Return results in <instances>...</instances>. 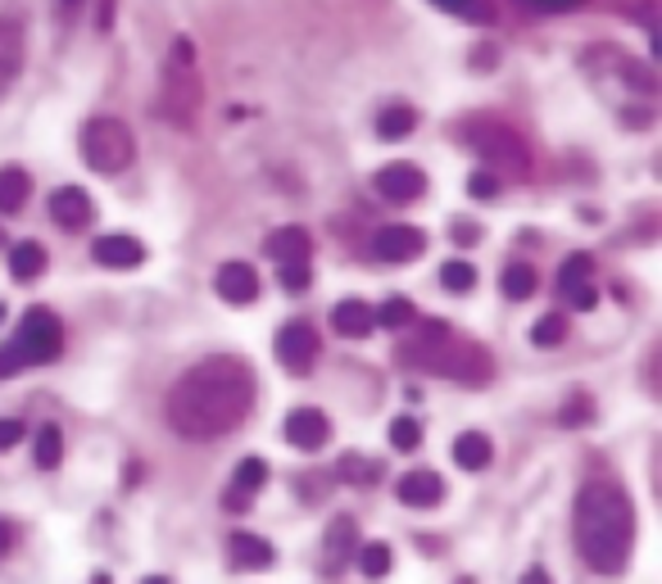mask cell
<instances>
[{
  "mask_svg": "<svg viewBox=\"0 0 662 584\" xmlns=\"http://www.w3.org/2000/svg\"><path fill=\"white\" fill-rule=\"evenodd\" d=\"M255 408V372L240 358H204L168 390V426L182 440H218Z\"/></svg>",
  "mask_w": 662,
  "mask_h": 584,
  "instance_id": "6da1fadb",
  "label": "cell"
},
{
  "mask_svg": "<svg viewBox=\"0 0 662 584\" xmlns=\"http://www.w3.org/2000/svg\"><path fill=\"white\" fill-rule=\"evenodd\" d=\"M636 544V508L617 480H590L577 494V548L599 575H617Z\"/></svg>",
  "mask_w": 662,
  "mask_h": 584,
  "instance_id": "7a4b0ae2",
  "label": "cell"
},
{
  "mask_svg": "<svg viewBox=\"0 0 662 584\" xmlns=\"http://www.w3.org/2000/svg\"><path fill=\"white\" fill-rule=\"evenodd\" d=\"M459 141L472 150V155L495 164V168H508V172H527L531 168L527 141L513 128H504L499 118H468L463 128H459Z\"/></svg>",
  "mask_w": 662,
  "mask_h": 584,
  "instance_id": "3957f363",
  "label": "cell"
},
{
  "mask_svg": "<svg viewBox=\"0 0 662 584\" xmlns=\"http://www.w3.org/2000/svg\"><path fill=\"white\" fill-rule=\"evenodd\" d=\"M132 155H137V141H132V132L123 128L118 118H92L86 122V132H82V159H86V168L92 172H123L128 164H132Z\"/></svg>",
  "mask_w": 662,
  "mask_h": 584,
  "instance_id": "277c9868",
  "label": "cell"
},
{
  "mask_svg": "<svg viewBox=\"0 0 662 584\" xmlns=\"http://www.w3.org/2000/svg\"><path fill=\"white\" fill-rule=\"evenodd\" d=\"M10 349L23 358V367L33 362H55L59 349H64V326L50 309H27L19 322V335L10 341Z\"/></svg>",
  "mask_w": 662,
  "mask_h": 584,
  "instance_id": "5b68a950",
  "label": "cell"
},
{
  "mask_svg": "<svg viewBox=\"0 0 662 584\" xmlns=\"http://www.w3.org/2000/svg\"><path fill=\"white\" fill-rule=\"evenodd\" d=\"M318 358V335L309 322H286L277 331V362L286 367V372H309Z\"/></svg>",
  "mask_w": 662,
  "mask_h": 584,
  "instance_id": "8992f818",
  "label": "cell"
},
{
  "mask_svg": "<svg viewBox=\"0 0 662 584\" xmlns=\"http://www.w3.org/2000/svg\"><path fill=\"white\" fill-rule=\"evenodd\" d=\"M427 250V236L417 231V227H404V223H390V227H381L377 236H373V254L381 259V263H409V259H417Z\"/></svg>",
  "mask_w": 662,
  "mask_h": 584,
  "instance_id": "52a82bcc",
  "label": "cell"
},
{
  "mask_svg": "<svg viewBox=\"0 0 662 584\" xmlns=\"http://www.w3.org/2000/svg\"><path fill=\"white\" fill-rule=\"evenodd\" d=\"M377 191H381L390 204L423 200V191H427V172L413 168V164H386V168L377 172Z\"/></svg>",
  "mask_w": 662,
  "mask_h": 584,
  "instance_id": "ba28073f",
  "label": "cell"
},
{
  "mask_svg": "<svg viewBox=\"0 0 662 584\" xmlns=\"http://www.w3.org/2000/svg\"><path fill=\"white\" fill-rule=\"evenodd\" d=\"M196 105H200V86L191 78V69H168V86H164V114L177 122V128H187L196 118Z\"/></svg>",
  "mask_w": 662,
  "mask_h": 584,
  "instance_id": "9c48e42d",
  "label": "cell"
},
{
  "mask_svg": "<svg viewBox=\"0 0 662 584\" xmlns=\"http://www.w3.org/2000/svg\"><path fill=\"white\" fill-rule=\"evenodd\" d=\"M214 286H218V295L227 299V303H236V309H246V303H255L259 299V272L250 267V263H223L218 267V276H214Z\"/></svg>",
  "mask_w": 662,
  "mask_h": 584,
  "instance_id": "30bf717a",
  "label": "cell"
},
{
  "mask_svg": "<svg viewBox=\"0 0 662 584\" xmlns=\"http://www.w3.org/2000/svg\"><path fill=\"white\" fill-rule=\"evenodd\" d=\"M263 485H268V463H263V457H240V463H236V476H232V489L223 494V503H227L232 512H246L250 499L259 494Z\"/></svg>",
  "mask_w": 662,
  "mask_h": 584,
  "instance_id": "8fae6325",
  "label": "cell"
},
{
  "mask_svg": "<svg viewBox=\"0 0 662 584\" xmlns=\"http://www.w3.org/2000/svg\"><path fill=\"white\" fill-rule=\"evenodd\" d=\"M92 259H96L101 267L132 272V267L145 263V245H141L137 236H101V240L92 245Z\"/></svg>",
  "mask_w": 662,
  "mask_h": 584,
  "instance_id": "7c38bea8",
  "label": "cell"
},
{
  "mask_svg": "<svg viewBox=\"0 0 662 584\" xmlns=\"http://www.w3.org/2000/svg\"><path fill=\"white\" fill-rule=\"evenodd\" d=\"M327 436H331V426H327V417H322L318 408H295V413L286 417V440H291L299 453H318V449L327 444Z\"/></svg>",
  "mask_w": 662,
  "mask_h": 584,
  "instance_id": "4fadbf2b",
  "label": "cell"
},
{
  "mask_svg": "<svg viewBox=\"0 0 662 584\" xmlns=\"http://www.w3.org/2000/svg\"><path fill=\"white\" fill-rule=\"evenodd\" d=\"M19 73H23V23L0 14V96L14 86Z\"/></svg>",
  "mask_w": 662,
  "mask_h": 584,
  "instance_id": "5bb4252c",
  "label": "cell"
},
{
  "mask_svg": "<svg viewBox=\"0 0 662 584\" xmlns=\"http://www.w3.org/2000/svg\"><path fill=\"white\" fill-rule=\"evenodd\" d=\"M50 218L64 227V231H82L86 223L96 218V208H92V200H86V191H78V187H59V191L50 195Z\"/></svg>",
  "mask_w": 662,
  "mask_h": 584,
  "instance_id": "9a60e30c",
  "label": "cell"
},
{
  "mask_svg": "<svg viewBox=\"0 0 662 584\" xmlns=\"http://www.w3.org/2000/svg\"><path fill=\"white\" fill-rule=\"evenodd\" d=\"M395 494H400V503H409V508H436V503L445 499V480H440L436 472H427V467H417V472L400 476Z\"/></svg>",
  "mask_w": 662,
  "mask_h": 584,
  "instance_id": "2e32d148",
  "label": "cell"
},
{
  "mask_svg": "<svg viewBox=\"0 0 662 584\" xmlns=\"http://www.w3.org/2000/svg\"><path fill=\"white\" fill-rule=\"evenodd\" d=\"M227 558L240 571H263L268 562H273V544L250 535V531H236V535H227Z\"/></svg>",
  "mask_w": 662,
  "mask_h": 584,
  "instance_id": "e0dca14e",
  "label": "cell"
},
{
  "mask_svg": "<svg viewBox=\"0 0 662 584\" xmlns=\"http://www.w3.org/2000/svg\"><path fill=\"white\" fill-rule=\"evenodd\" d=\"M331 326H336V335H345V341H364V335H373L377 318L364 299H341L336 309H331Z\"/></svg>",
  "mask_w": 662,
  "mask_h": 584,
  "instance_id": "ac0fdd59",
  "label": "cell"
},
{
  "mask_svg": "<svg viewBox=\"0 0 662 584\" xmlns=\"http://www.w3.org/2000/svg\"><path fill=\"white\" fill-rule=\"evenodd\" d=\"M263 250H268V259H277V263H295V259H309L314 240H309L305 227H277L273 236L263 240Z\"/></svg>",
  "mask_w": 662,
  "mask_h": 584,
  "instance_id": "d6986e66",
  "label": "cell"
},
{
  "mask_svg": "<svg viewBox=\"0 0 662 584\" xmlns=\"http://www.w3.org/2000/svg\"><path fill=\"white\" fill-rule=\"evenodd\" d=\"M490 457H495V449H490V440L481 436V430H463V436L454 440V463H459L463 472L490 467Z\"/></svg>",
  "mask_w": 662,
  "mask_h": 584,
  "instance_id": "ffe728a7",
  "label": "cell"
},
{
  "mask_svg": "<svg viewBox=\"0 0 662 584\" xmlns=\"http://www.w3.org/2000/svg\"><path fill=\"white\" fill-rule=\"evenodd\" d=\"M10 272L19 276V282H37V276L46 272V250L37 240H19L10 250Z\"/></svg>",
  "mask_w": 662,
  "mask_h": 584,
  "instance_id": "44dd1931",
  "label": "cell"
},
{
  "mask_svg": "<svg viewBox=\"0 0 662 584\" xmlns=\"http://www.w3.org/2000/svg\"><path fill=\"white\" fill-rule=\"evenodd\" d=\"M33 191V177L23 168H0V213H19Z\"/></svg>",
  "mask_w": 662,
  "mask_h": 584,
  "instance_id": "7402d4cb",
  "label": "cell"
},
{
  "mask_svg": "<svg viewBox=\"0 0 662 584\" xmlns=\"http://www.w3.org/2000/svg\"><path fill=\"white\" fill-rule=\"evenodd\" d=\"M413 128H417V114H413L409 105H390V109H381V118H377V136H381V141H404Z\"/></svg>",
  "mask_w": 662,
  "mask_h": 584,
  "instance_id": "603a6c76",
  "label": "cell"
},
{
  "mask_svg": "<svg viewBox=\"0 0 662 584\" xmlns=\"http://www.w3.org/2000/svg\"><path fill=\"white\" fill-rule=\"evenodd\" d=\"M499 290L504 299H531L535 295V267L531 263H508L499 276Z\"/></svg>",
  "mask_w": 662,
  "mask_h": 584,
  "instance_id": "cb8c5ba5",
  "label": "cell"
},
{
  "mask_svg": "<svg viewBox=\"0 0 662 584\" xmlns=\"http://www.w3.org/2000/svg\"><path fill=\"white\" fill-rule=\"evenodd\" d=\"M590 272H594V259H590V254H571V259L563 263V272H558V290H563V299L577 295V290H586V286H590Z\"/></svg>",
  "mask_w": 662,
  "mask_h": 584,
  "instance_id": "d4e9b609",
  "label": "cell"
},
{
  "mask_svg": "<svg viewBox=\"0 0 662 584\" xmlns=\"http://www.w3.org/2000/svg\"><path fill=\"white\" fill-rule=\"evenodd\" d=\"M64 463V430H59L55 421H46L42 430H37V467H59Z\"/></svg>",
  "mask_w": 662,
  "mask_h": 584,
  "instance_id": "484cf974",
  "label": "cell"
},
{
  "mask_svg": "<svg viewBox=\"0 0 662 584\" xmlns=\"http://www.w3.org/2000/svg\"><path fill=\"white\" fill-rule=\"evenodd\" d=\"M354 539H358V526H354V516H336V521H331V526H327V552H331V558H350V552H354Z\"/></svg>",
  "mask_w": 662,
  "mask_h": 584,
  "instance_id": "4316f807",
  "label": "cell"
},
{
  "mask_svg": "<svg viewBox=\"0 0 662 584\" xmlns=\"http://www.w3.org/2000/svg\"><path fill=\"white\" fill-rule=\"evenodd\" d=\"M373 318H377V326H386V331H404V326L417 318V309H413V303H409L404 295H390Z\"/></svg>",
  "mask_w": 662,
  "mask_h": 584,
  "instance_id": "83f0119b",
  "label": "cell"
},
{
  "mask_svg": "<svg viewBox=\"0 0 662 584\" xmlns=\"http://www.w3.org/2000/svg\"><path fill=\"white\" fill-rule=\"evenodd\" d=\"M390 562H395V558H390L386 544H364V548H358V571H364L368 580H386Z\"/></svg>",
  "mask_w": 662,
  "mask_h": 584,
  "instance_id": "f1b7e54d",
  "label": "cell"
},
{
  "mask_svg": "<svg viewBox=\"0 0 662 584\" xmlns=\"http://www.w3.org/2000/svg\"><path fill=\"white\" fill-rule=\"evenodd\" d=\"M440 286H445V290H454V295H468V290L476 286V267H472V263H463V259H449V263L440 267Z\"/></svg>",
  "mask_w": 662,
  "mask_h": 584,
  "instance_id": "f546056e",
  "label": "cell"
},
{
  "mask_svg": "<svg viewBox=\"0 0 662 584\" xmlns=\"http://www.w3.org/2000/svg\"><path fill=\"white\" fill-rule=\"evenodd\" d=\"M563 335H567V318H563V313H545V318L531 326V345L554 349V345H563Z\"/></svg>",
  "mask_w": 662,
  "mask_h": 584,
  "instance_id": "4dcf8cb0",
  "label": "cell"
},
{
  "mask_svg": "<svg viewBox=\"0 0 662 584\" xmlns=\"http://www.w3.org/2000/svg\"><path fill=\"white\" fill-rule=\"evenodd\" d=\"M390 444H395L400 453L417 449V444H423V426H417L413 417H395V421H390Z\"/></svg>",
  "mask_w": 662,
  "mask_h": 584,
  "instance_id": "1f68e13d",
  "label": "cell"
},
{
  "mask_svg": "<svg viewBox=\"0 0 662 584\" xmlns=\"http://www.w3.org/2000/svg\"><path fill=\"white\" fill-rule=\"evenodd\" d=\"M277 276L286 290H305L314 282V267H309V259H295V263H277Z\"/></svg>",
  "mask_w": 662,
  "mask_h": 584,
  "instance_id": "d6a6232c",
  "label": "cell"
},
{
  "mask_svg": "<svg viewBox=\"0 0 662 584\" xmlns=\"http://www.w3.org/2000/svg\"><path fill=\"white\" fill-rule=\"evenodd\" d=\"M432 5H440V10H454V14H463V19H481V23H486L490 19V5H486V0H432Z\"/></svg>",
  "mask_w": 662,
  "mask_h": 584,
  "instance_id": "836d02e7",
  "label": "cell"
},
{
  "mask_svg": "<svg viewBox=\"0 0 662 584\" xmlns=\"http://www.w3.org/2000/svg\"><path fill=\"white\" fill-rule=\"evenodd\" d=\"M468 195H472V200H495V195H499V181H495L490 172H472V177H468Z\"/></svg>",
  "mask_w": 662,
  "mask_h": 584,
  "instance_id": "e575fe53",
  "label": "cell"
},
{
  "mask_svg": "<svg viewBox=\"0 0 662 584\" xmlns=\"http://www.w3.org/2000/svg\"><path fill=\"white\" fill-rule=\"evenodd\" d=\"M191 64H196V46H191V37H177V41H173L168 69H191Z\"/></svg>",
  "mask_w": 662,
  "mask_h": 584,
  "instance_id": "d590c367",
  "label": "cell"
},
{
  "mask_svg": "<svg viewBox=\"0 0 662 584\" xmlns=\"http://www.w3.org/2000/svg\"><path fill=\"white\" fill-rule=\"evenodd\" d=\"M622 78H630L636 91H653V73L645 64H636V59H626V64H622Z\"/></svg>",
  "mask_w": 662,
  "mask_h": 584,
  "instance_id": "8d00e7d4",
  "label": "cell"
},
{
  "mask_svg": "<svg viewBox=\"0 0 662 584\" xmlns=\"http://www.w3.org/2000/svg\"><path fill=\"white\" fill-rule=\"evenodd\" d=\"M341 476H345V480H358V485H364V480H377V463L368 467V463H358V457H345Z\"/></svg>",
  "mask_w": 662,
  "mask_h": 584,
  "instance_id": "74e56055",
  "label": "cell"
},
{
  "mask_svg": "<svg viewBox=\"0 0 662 584\" xmlns=\"http://www.w3.org/2000/svg\"><path fill=\"white\" fill-rule=\"evenodd\" d=\"M23 440V421L19 417H0V449H14Z\"/></svg>",
  "mask_w": 662,
  "mask_h": 584,
  "instance_id": "f35d334b",
  "label": "cell"
},
{
  "mask_svg": "<svg viewBox=\"0 0 662 584\" xmlns=\"http://www.w3.org/2000/svg\"><path fill=\"white\" fill-rule=\"evenodd\" d=\"M531 10H545V14H567V10H581L586 0H527Z\"/></svg>",
  "mask_w": 662,
  "mask_h": 584,
  "instance_id": "ab89813d",
  "label": "cell"
},
{
  "mask_svg": "<svg viewBox=\"0 0 662 584\" xmlns=\"http://www.w3.org/2000/svg\"><path fill=\"white\" fill-rule=\"evenodd\" d=\"M23 372V358L10 349V345H0V381H5V377H19Z\"/></svg>",
  "mask_w": 662,
  "mask_h": 584,
  "instance_id": "60d3db41",
  "label": "cell"
},
{
  "mask_svg": "<svg viewBox=\"0 0 662 584\" xmlns=\"http://www.w3.org/2000/svg\"><path fill=\"white\" fill-rule=\"evenodd\" d=\"M567 303H571V309H594V303H599V295H594V286H586V290H577V295H567Z\"/></svg>",
  "mask_w": 662,
  "mask_h": 584,
  "instance_id": "b9f144b4",
  "label": "cell"
},
{
  "mask_svg": "<svg viewBox=\"0 0 662 584\" xmlns=\"http://www.w3.org/2000/svg\"><path fill=\"white\" fill-rule=\"evenodd\" d=\"M14 548V526H10V521L5 516H0V558H5V552Z\"/></svg>",
  "mask_w": 662,
  "mask_h": 584,
  "instance_id": "7bdbcfd3",
  "label": "cell"
},
{
  "mask_svg": "<svg viewBox=\"0 0 662 584\" xmlns=\"http://www.w3.org/2000/svg\"><path fill=\"white\" fill-rule=\"evenodd\" d=\"M476 236H481V231H476L472 223H454V240H459V245H472Z\"/></svg>",
  "mask_w": 662,
  "mask_h": 584,
  "instance_id": "ee69618b",
  "label": "cell"
},
{
  "mask_svg": "<svg viewBox=\"0 0 662 584\" xmlns=\"http://www.w3.org/2000/svg\"><path fill=\"white\" fill-rule=\"evenodd\" d=\"M622 122H630V128H649V114L645 109H630V114H622Z\"/></svg>",
  "mask_w": 662,
  "mask_h": 584,
  "instance_id": "f6af8a7d",
  "label": "cell"
},
{
  "mask_svg": "<svg viewBox=\"0 0 662 584\" xmlns=\"http://www.w3.org/2000/svg\"><path fill=\"white\" fill-rule=\"evenodd\" d=\"M518 584H554V580H549L545 571H540V567H531V571H527V575H522Z\"/></svg>",
  "mask_w": 662,
  "mask_h": 584,
  "instance_id": "bcb514c9",
  "label": "cell"
},
{
  "mask_svg": "<svg viewBox=\"0 0 662 584\" xmlns=\"http://www.w3.org/2000/svg\"><path fill=\"white\" fill-rule=\"evenodd\" d=\"M141 584H168V580H164V575H145Z\"/></svg>",
  "mask_w": 662,
  "mask_h": 584,
  "instance_id": "7dc6e473",
  "label": "cell"
},
{
  "mask_svg": "<svg viewBox=\"0 0 662 584\" xmlns=\"http://www.w3.org/2000/svg\"><path fill=\"white\" fill-rule=\"evenodd\" d=\"M0 322H5V303H0Z\"/></svg>",
  "mask_w": 662,
  "mask_h": 584,
  "instance_id": "c3c4849f",
  "label": "cell"
},
{
  "mask_svg": "<svg viewBox=\"0 0 662 584\" xmlns=\"http://www.w3.org/2000/svg\"><path fill=\"white\" fill-rule=\"evenodd\" d=\"M0 240H5V236H0Z\"/></svg>",
  "mask_w": 662,
  "mask_h": 584,
  "instance_id": "681fc988",
  "label": "cell"
}]
</instances>
